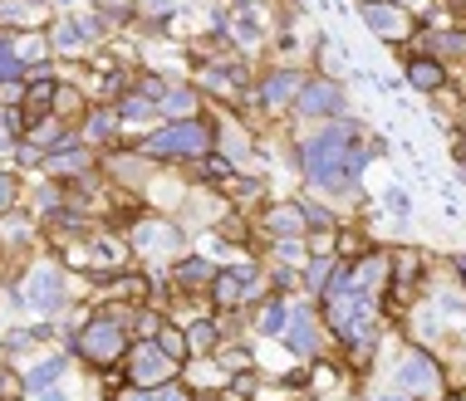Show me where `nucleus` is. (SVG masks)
<instances>
[{"label": "nucleus", "mask_w": 466, "mask_h": 401, "mask_svg": "<svg viewBox=\"0 0 466 401\" xmlns=\"http://www.w3.org/2000/svg\"><path fill=\"white\" fill-rule=\"evenodd\" d=\"M133 245L148 250V254H172L177 245H182V235H177V225H167V221H142L133 230Z\"/></svg>", "instance_id": "9d476101"}, {"label": "nucleus", "mask_w": 466, "mask_h": 401, "mask_svg": "<svg viewBox=\"0 0 466 401\" xmlns=\"http://www.w3.org/2000/svg\"><path fill=\"white\" fill-rule=\"evenodd\" d=\"M158 108L177 113V123H182V118H192V113H197V93H187V89H167V99H162Z\"/></svg>", "instance_id": "5701e85b"}, {"label": "nucleus", "mask_w": 466, "mask_h": 401, "mask_svg": "<svg viewBox=\"0 0 466 401\" xmlns=\"http://www.w3.org/2000/svg\"><path fill=\"white\" fill-rule=\"evenodd\" d=\"M398 392H408V396H437L442 392V372H437V362L427 358V352H408V358H403Z\"/></svg>", "instance_id": "39448f33"}, {"label": "nucleus", "mask_w": 466, "mask_h": 401, "mask_svg": "<svg viewBox=\"0 0 466 401\" xmlns=\"http://www.w3.org/2000/svg\"><path fill=\"white\" fill-rule=\"evenodd\" d=\"M305 89L300 74H290V69H275V74H266V83H260V103L270 108V113H280L285 103H295Z\"/></svg>", "instance_id": "1a4fd4ad"}, {"label": "nucleus", "mask_w": 466, "mask_h": 401, "mask_svg": "<svg viewBox=\"0 0 466 401\" xmlns=\"http://www.w3.org/2000/svg\"><path fill=\"white\" fill-rule=\"evenodd\" d=\"M0 103L20 108V103H25V83H20V79H5V83H0Z\"/></svg>", "instance_id": "2f4dec72"}, {"label": "nucleus", "mask_w": 466, "mask_h": 401, "mask_svg": "<svg viewBox=\"0 0 466 401\" xmlns=\"http://www.w3.org/2000/svg\"><path fill=\"white\" fill-rule=\"evenodd\" d=\"M364 5H378V0H364Z\"/></svg>", "instance_id": "a18cd8bd"}, {"label": "nucleus", "mask_w": 466, "mask_h": 401, "mask_svg": "<svg viewBox=\"0 0 466 401\" xmlns=\"http://www.w3.org/2000/svg\"><path fill=\"white\" fill-rule=\"evenodd\" d=\"M354 254H368V240L354 230H339V260H354Z\"/></svg>", "instance_id": "c85d7f7f"}, {"label": "nucleus", "mask_w": 466, "mask_h": 401, "mask_svg": "<svg viewBox=\"0 0 466 401\" xmlns=\"http://www.w3.org/2000/svg\"><path fill=\"white\" fill-rule=\"evenodd\" d=\"M0 20H5V25H40L44 5L40 0H0Z\"/></svg>", "instance_id": "f3484780"}, {"label": "nucleus", "mask_w": 466, "mask_h": 401, "mask_svg": "<svg viewBox=\"0 0 466 401\" xmlns=\"http://www.w3.org/2000/svg\"><path fill=\"white\" fill-rule=\"evenodd\" d=\"M44 172H54V177L89 172V152H83V148H74V142H64V148H54L50 157H44Z\"/></svg>", "instance_id": "ddd939ff"}, {"label": "nucleus", "mask_w": 466, "mask_h": 401, "mask_svg": "<svg viewBox=\"0 0 466 401\" xmlns=\"http://www.w3.org/2000/svg\"><path fill=\"white\" fill-rule=\"evenodd\" d=\"M59 372H64V362H59V358L34 362V372L25 377V387H30V392H34V387H54V382H59Z\"/></svg>", "instance_id": "a878e982"}, {"label": "nucleus", "mask_w": 466, "mask_h": 401, "mask_svg": "<svg viewBox=\"0 0 466 401\" xmlns=\"http://www.w3.org/2000/svg\"><path fill=\"white\" fill-rule=\"evenodd\" d=\"M334 270H339V264H334L329 254H315V260H309V270H305L309 294H325V289H329V279H334Z\"/></svg>", "instance_id": "6ab92c4d"}, {"label": "nucleus", "mask_w": 466, "mask_h": 401, "mask_svg": "<svg viewBox=\"0 0 466 401\" xmlns=\"http://www.w3.org/2000/svg\"><path fill=\"white\" fill-rule=\"evenodd\" d=\"M40 338H44V328H34V333H10L5 338V352H25L30 343H40Z\"/></svg>", "instance_id": "72a5a7b5"}, {"label": "nucleus", "mask_w": 466, "mask_h": 401, "mask_svg": "<svg viewBox=\"0 0 466 401\" xmlns=\"http://www.w3.org/2000/svg\"><path fill=\"white\" fill-rule=\"evenodd\" d=\"M54 89H59V83H54L50 74H44V69H34V83L25 89V108H30V118H40V108L50 113V108H54Z\"/></svg>", "instance_id": "dca6fc26"}, {"label": "nucleus", "mask_w": 466, "mask_h": 401, "mask_svg": "<svg viewBox=\"0 0 466 401\" xmlns=\"http://www.w3.org/2000/svg\"><path fill=\"white\" fill-rule=\"evenodd\" d=\"M123 348H128V328L118 323V319H89L83 323V333L74 338V352L79 358H89V362H99V368H109V362L123 358Z\"/></svg>", "instance_id": "7ed1b4c3"}, {"label": "nucleus", "mask_w": 466, "mask_h": 401, "mask_svg": "<svg viewBox=\"0 0 466 401\" xmlns=\"http://www.w3.org/2000/svg\"><path fill=\"white\" fill-rule=\"evenodd\" d=\"M177 284H187V289H192V284H211V264L207 260H182V264H177Z\"/></svg>", "instance_id": "393cba45"}, {"label": "nucleus", "mask_w": 466, "mask_h": 401, "mask_svg": "<svg viewBox=\"0 0 466 401\" xmlns=\"http://www.w3.org/2000/svg\"><path fill=\"white\" fill-rule=\"evenodd\" d=\"M44 50H50V40H40V34H30V40H15V54H20V64H30V59H40Z\"/></svg>", "instance_id": "c756f323"}, {"label": "nucleus", "mask_w": 466, "mask_h": 401, "mask_svg": "<svg viewBox=\"0 0 466 401\" xmlns=\"http://www.w3.org/2000/svg\"><path fill=\"white\" fill-rule=\"evenodd\" d=\"M457 274L466 279V254H457Z\"/></svg>", "instance_id": "37998d69"}, {"label": "nucleus", "mask_w": 466, "mask_h": 401, "mask_svg": "<svg viewBox=\"0 0 466 401\" xmlns=\"http://www.w3.org/2000/svg\"><path fill=\"white\" fill-rule=\"evenodd\" d=\"M123 401H187V392L172 382H162V387H138V392H128Z\"/></svg>", "instance_id": "b1692460"}, {"label": "nucleus", "mask_w": 466, "mask_h": 401, "mask_svg": "<svg viewBox=\"0 0 466 401\" xmlns=\"http://www.w3.org/2000/svg\"><path fill=\"white\" fill-rule=\"evenodd\" d=\"M408 79H413V89H422V93H437L442 83H447V69H442L437 59H422V54H417L413 64H408Z\"/></svg>", "instance_id": "4468645a"}, {"label": "nucleus", "mask_w": 466, "mask_h": 401, "mask_svg": "<svg viewBox=\"0 0 466 401\" xmlns=\"http://www.w3.org/2000/svg\"><path fill=\"white\" fill-rule=\"evenodd\" d=\"M236 396H250V392H256V377H250V372H236Z\"/></svg>", "instance_id": "ea45409f"}, {"label": "nucleus", "mask_w": 466, "mask_h": 401, "mask_svg": "<svg viewBox=\"0 0 466 401\" xmlns=\"http://www.w3.org/2000/svg\"><path fill=\"white\" fill-rule=\"evenodd\" d=\"M10 205H15V177H10V172H0V215H5Z\"/></svg>", "instance_id": "f704fd0d"}, {"label": "nucleus", "mask_w": 466, "mask_h": 401, "mask_svg": "<svg viewBox=\"0 0 466 401\" xmlns=\"http://www.w3.org/2000/svg\"><path fill=\"white\" fill-rule=\"evenodd\" d=\"M364 25L378 34V40H413V15L393 0H378V5H364Z\"/></svg>", "instance_id": "0eeeda50"}, {"label": "nucleus", "mask_w": 466, "mask_h": 401, "mask_svg": "<svg viewBox=\"0 0 466 401\" xmlns=\"http://www.w3.org/2000/svg\"><path fill=\"white\" fill-rule=\"evenodd\" d=\"M30 401H64V396H59V387H34Z\"/></svg>", "instance_id": "a19ab883"}, {"label": "nucleus", "mask_w": 466, "mask_h": 401, "mask_svg": "<svg viewBox=\"0 0 466 401\" xmlns=\"http://www.w3.org/2000/svg\"><path fill=\"white\" fill-rule=\"evenodd\" d=\"M5 79H25V64H20V54H15V40L0 34V83Z\"/></svg>", "instance_id": "4be33fe9"}, {"label": "nucleus", "mask_w": 466, "mask_h": 401, "mask_svg": "<svg viewBox=\"0 0 466 401\" xmlns=\"http://www.w3.org/2000/svg\"><path fill=\"white\" fill-rule=\"evenodd\" d=\"M378 401H408V392H388V396H378Z\"/></svg>", "instance_id": "79ce46f5"}, {"label": "nucleus", "mask_w": 466, "mask_h": 401, "mask_svg": "<svg viewBox=\"0 0 466 401\" xmlns=\"http://www.w3.org/2000/svg\"><path fill=\"white\" fill-rule=\"evenodd\" d=\"M211 152V128L201 123V118H182V123L152 132L148 142H142V157H207Z\"/></svg>", "instance_id": "f03ea898"}, {"label": "nucleus", "mask_w": 466, "mask_h": 401, "mask_svg": "<svg viewBox=\"0 0 466 401\" xmlns=\"http://www.w3.org/2000/svg\"><path fill=\"white\" fill-rule=\"evenodd\" d=\"M93 34H99V20H79V15H74V20H59L50 44H54L59 54H74L79 44H89V40H93Z\"/></svg>", "instance_id": "f8f14e48"}, {"label": "nucleus", "mask_w": 466, "mask_h": 401, "mask_svg": "<svg viewBox=\"0 0 466 401\" xmlns=\"http://www.w3.org/2000/svg\"><path fill=\"white\" fill-rule=\"evenodd\" d=\"M295 108L305 118H334V113H344V89L334 79H309L300 89V99H295Z\"/></svg>", "instance_id": "6e6552de"}, {"label": "nucleus", "mask_w": 466, "mask_h": 401, "mask_svg": "<svg viewBox=\"0 0 466 401\" xmlns=\"http://www.w3.org/2000/svg\"><path fill=\"white\" fill-rule=\"evenodd\" d=\"M226 401H241V396H236V392H231V396H226Z\"/></svg>", "instance_id": "c03bdc74"}, {"label": "nucleus", "mask_w": 466, "mask_h": 401, "mask_svg": "<svg viewBox=\"0 0 466 401\" xmlns=\"http://www.w3.org/2000/svg\"><path fill=\"white\" fill-rule=\"evenodd\" d=\"M388 211L408 215V191H398V186H393V191H388Z\"/></svg>", "instance_id": "58836bf2"}, {"label": "nucleus", "mask_w": 466, "mask_h": 401, "mask_svg": "<svg viewBox=\"0 0 466 401\" xmlns=\"http://www.w3.org/2000/svg\"><path fill=\"white\" fill-rule=\"evenodd\" d=\"M113 128H118V113H93V118H89V128H83V138L103 142V138H113Z\"/></svg>", "instance_id": "cd10ccee"}, {"label": "nucleus", "mask_w": 466, "mask_h": 401, "mask_svg": "<svg viewBox=\"0 0 466 401\" xmlns=\"http://www.w3.org/2000/svg\"><path fill=\"white\" fill-rule=\"evenodd\" d=\"M285 338H290L295 352H319V328H315V309H290V323H285Z\"/></svg>", "instance_id": "9b49d317"}, {"label": "nucleus", "mask_w": 466, "mask_h": 401, "mask_svg": "<svg viewBox=\"0 0 466 401\" xmlns=\"http://www.w3.org/2000/svg\"><path fill=\"white\" fill-rule=\"evenodd\" d=\"M113 113H118V123H142V118H152V113H158V103H152V99H142V93H128V99L113 108Z\"/></svg>", "instance_id": "aec40b11"}, {"label": "nucleus", "mask_w": 466, "mask_h": 401, "mask_svg": "<svg viewBox=\"0 0 466 401\" xmlns=\"http://www.w3.org/2000/svg\"><path fill=\"white\" fill-rule=\"evenodd\" d=\"M221 368H231V372H250V352H221Z\"/></svg>", "instance_id": "c9c22d12"}, {"label": "nucleus", "mask_w": 466, "mask_h": 401, "mask_svg": "<svg viewBox=\"0 0 466 401\" xmlns=\"http://www.w3.org/2000/svg\"><path fill=\"white\" fill-rule=\"evenodd\" d=\"M74 108H79V93H74V89H54V113H59V118H69Z\"/></svg>", "instance_id": "473e14b6"}, {"label": "nucleus", "mask_w": 466, "mask_h": 401, "mask_svg": "<svg viewBox=\"0 0 466 401\" xmlns=\"http://www.w3.org/2000/svg\"><path fill=\"white\" fill-rule=\"evenodd\" d=\"M158 328H162V323H158V313H152V309L138 319V333H142V338H158Z\"/></svg>", "instance_id": "4c0bfd02"}, {"label": "nucleus", "mask_w": 466, "mask_h": 401, "mask_svg": "<svg viewBox=\"0 0 466 401\" xmlns=\"http://www.w3.org/2000/svg\"><path fill=\"white\" fill-rule=\"evenodd\" d=\"M172 372H177V362L167 358L152 338L128 352V377H133V387H162V382H172Z\"/></svg>", "instance_id": "20e7f679"}, {"label": "nucleus", "mask_w": 466, "mask_h": 401, "mask_svg": "<svg viewBox=\"0 0 466 401\" xmlns=\"http://www.w3.org/2000/svg\"><path fill=\"white\" fill-rule=\"evenodd\" d=\"M270 230H275V235H280V240H300L305 235V211H300V205H275V211H270Z\"/></svg>", "instance_id": "2eb2a0df"}, {"label": "nucleus", "mask_w": 466, "mask_h": 401, "mask_svg": "<svg viewBox=\"0 0 466 401\" xmlns=\"http://www.w3.org/2000/svg\"><path fill=\"white\" fill-rule=\"evenodd\" d=\"M152 343H158L172 362H182V358H187V338L177 333V328H158V338H152Z\"/></svg>", "instance_id": "bb28decb"}, {"label": "nucleus", "mask_w": 466, "mask_h": 401, "mask_svg": "<svg viewBox=\"0 0 466 401\" xmlns=\"http://www.w3.org/2000/svg\"><path fill=\"white\" fill-rule=\"evenodd\" d=\"M300 167L309 177V186L319 191H354L358 177H364L368 167V152H364V132H358L354 123H329L319 128L315 138L300 148Z\"/></svg>", "instance_id": "f257e3e1"}, {"label": "nucleus", "mask_w": 466, "mask_h": 401, "mask_svg": "<svg viewBox=\"0 0 466 401\" xmlns=\"http://www.w3.org/2000/svg\"><path fill=\"white\" fill-rule=\"evenodd\" d=\"M25 303L40 313H59L64 309V279H59L54 264H34L25 279Z\"/></svg>", "instance_id": "423d86ee"}, {"label": "nucleus", "mask_w": 466, "mask_h": 401, "mask_svg": "<svg viewBox=\"0 0 466 401\" xmlns=\"http://www.w3.org/2000/svg\"><path fill=\"white\" fill-rule=\"evenodd\" d=\"M285 323H290V303H285V299H270L266 309H260V323H256V328L275 338V333H285Z\"/></svg>", "instance_id": "412c9836"}, {"label": "nucleus", "mask_w": 466, "mask_h": 401, "mask_svg": "<svg viewBox=\"0 0 466 401\" xmlns=\"http://www.w3.org/2000/svg\"><path fill=\"white\" fill-rule=\"evenodd\" d=\"M201 177H207V181H226V177H231V162H226V157H201Z\"/></svg>", "instance_id": "7c9ffc66"}, {"label": "nucleus", "mask_w": 466, "mask_h": 401, "mask_svg": "<svg viewBox=\"0 0 466 401\" xmlns=\"http://www.w3.org/2000/svg\"><path fill=\"white\" fill-rule=\"evenodd\" d=\"M231 191H236L241 201H256V196H260V181H250V177H246V181H231Z\"/></svg>", "instance_id": "e433bc0d"}, {"label": "nucleus", "mask_w": 466, "mask_h": 401, "mask_svg": "<svg viewBox=\"0 0 466 401\" xmlns=\"http://www.w3.org/2000/svg\"><path fill=\"white\" fill-rule=\"evenodd\" d=\"M217 343H221V328L211 319H197L187 328V352H217Z\"/></svg>", "instance_id": "a211bd4d"}]
</instances>
